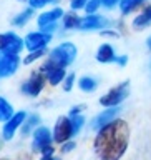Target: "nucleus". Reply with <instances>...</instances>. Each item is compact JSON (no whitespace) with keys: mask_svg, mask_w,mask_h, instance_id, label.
Wrapping results in <instances>:
<instances>
[{"mask_svg":"<svg viewBox=\"0 0 151 160\" xmlns=\"http://www.w3.org/2000/svg\"><path fill=\"white\" fill-rule=\"evenodd\" d=\"M52 133L47 127H40L33 133V150L35 152H42V155H53L52 147Z\"/></svg>","mask_w":151,"mask_h":160,"instance_id":"nucleus-3","label":"nucleus"},{"mask_svg":"<svg viewBox=\"0 0 151 160\" xmlns=\"http://www.w3.org/2000/svg\"><path fill=\"white\" fill-rule=\"evenodd\" d=\"M42 30H40V32H43V33H50L52 35V32H55V30H57V23H47V25H43V27H40Z\"/></svg>","mask_w":151,"mask_h":160,"instance_id":"nucleus-28","label":"nucleus"},{"mask_svg":"<svg viewBox=\"0 0 151 160\" xmlns=\"http://www.w3.org/2000/svg\"><path fill=\"white\" fill-rule=\"evenodd\" d=\"M97 60L101 63H111L116 60V55H115V48L110 43H103L101 47L98 48L97 52Z\"/></svg>","mask_w":151,"mask_h":160,"instance_id":"nucleus-14","label":"nucleus"},{"mask_svg":"<svg viewBox=\"0 0 151 160\" xmlns=\"http://www.w3.org/2000/svg\"><path fill=\"white\" fill-rule=\"evenodd\" d=\"M20 65L18 53H10V52H0V77H8L17 72Z\"/></svg>","mask_w":151,"mask_h":160,"instance_id":"nucleus-7","label":"nucleus"},{"mask_svg":"<svg viewBox=\"0 0 151 160\" xmlns=\"http://www.w3.org/2000/svg\"><path fill=\"white\" fill-rule=\"evenodd\" d=\"M0 160H7V158H0Z\"/></svg>","mask_w":151,"mask_h":160,"instance_id":"nucleus-35","label":"nucleus"},{"mask_svg":"<svg viewBox=\"0 0 151 160\" xmlns=\"http://www.w3.org/2000/svg\"><path fill=\"white\" fill-rule=\"evenodd\" d=\"M120 113V107H106V110H103L100 115L93 118L92 122V128L93 130H100L101 127H105L106 123L113 122L115 118H116V115Z\"/></svg>","mask_w":151,"mask_h":160,"instance_id":"nucleus-11","label":"nucleus"},{"mask_svg":"<svg viewBox=\"0 0 151 160\" xmlns=\"http://www.w3.org/2000/svg\"><path fill=\"white\" fill-rule=\"evenodd\" d=\"M73 82H75V73H70L67 78H65V83H63V88L67 90V92H70L73 87Z\"/></svg>","mask_w":151,"mask_h":160,"instance_id":"nucleus-27","label":"nucleus"},{"mask_svg":"<svg viewBox=\"0 0 151 160\" xmlns=\"http://www.w3.org/2000/svg\"><path fill=\"white\" fill-rule=\"evenodd\" d=\"M143 2L144 0H120V8H121L123 13H130L134 8H138Z\"/></svg>","mask_w":151,"mask_h":160,"instance_id":"nucleus-19","label":"nucleus"},{"mask_svg":"<svg viewBox=\"0 0 151 160\" xmlns=\"http://www.w3.org/2000/svg\"><path fill=\"white\" fill-rule=\"evenodd\" d=\"M78 85L83 92H93L97 88V80L92 78V77H82L78 80Z\"/></svg>","mask_w":151,"mask_h":160,"instance_id":"nucleus-20","label":"nucleus"},{"mask_svg":"<svg viewBox=\"0 0 151 160\" xmlns=\"http://www.w3.org/2000/svg\"><path fill=\"white\" fill-rule=\"evenodd\" d=\"M40 122V118H38V115H30L28 118H25V125H23V133H28L30 130H32L35 125H38Z\"/></svg>","mask_w":151,"mask_h":160,"instance_id":"nucleus-23","label":"nucleus"},{"mask_svg":"<svg viewBox=\"0 0 151 160\" xmlns=\"http://www.w3.org/2000/svg\"><path fill=\"white\" fill-rule=\"evenodd\" d=\"M80 23H82V20H80L77 13H73V12L65 13V17H63L65 28H80Z\"/></svg>","mask_w":151,"mask_h":160,"instance_id":"nucleus-18","label":"nucleus"},{"mask_svg":"<svg viewBox=\"0 0 151 160\" xmlns=\"http://www.w3.org/2000/svg\"><path fill=\"white\" fill-rule=\"evenodd\" d=\"M40 160H57V158H55L53 155H43V157L40 158Z\"/></svg>","mask_w":151,"mask_h":160,"instance_id":"nucleus-33","label":"nucleus"},{"mask_svg":"<svg viewBox=\"0 0 151 160\" xmlns=\"http://www.w3.org/2000/svg\"><path fill=\"white\" fill-rule=\"evenodd\" d=\"M70 122H72L73 133H78L80 128H82L83 123H85V118H83L80 113H72V115H70Z\"/></svg>","mask_w":151,"mask_h":160,"instance_id":"nucleus-22","label":"nucleus"},{"mask_svg":"<svg viewBox=\"0 0 151 160\" xmlns=\"http://www.w3.org/2000/svg\"><path fill=\"white\" fill-rule=\"evenodd\" d=\"M75 147V143L73 142H65L63 143V147H62V150H63V152H70V150H72Z\"/></svg>","mask_w":151,"mask_h":160,"instance_id":"nucleus-32","label":"nucleus"},{"mask_svg":"<svg viewBox=\"0 0 151 160\" xmlns=\"http://www.w3.org/2000/svg\"><path fill=\"white\" fill-rule=\"evenodd\" d=\"M100 3H101V0H88L87 5H85V10H87V13H88V15L95 13V12L98 10Z\"/></svg>","mask_w":151,"mask_h":160,"instance_id":"nucleus-24","label":"nucleus"},{"mask_svg":"<svg viewBox=\"0 0 151 160\" xmlns=\"http://www.w3.org/2000/svg\"><path fill=\"white\" fill-rule=\"evenodd\" d=\"M115 62H116L120 67H125V65H126V62H128V57H126V55H121V57H116V60H115Z\"/></svg>","mask_w":151,"mask_h":160,"instance_id":"nucleus-30","label":"nucleus"},{"mask_svg":"<svg viewBox=\"0 0 151 160\" xmlns=\"http://www.w3.org/2000/svg\"><path fill=\"white\" fill-rule=\"evenodd\" d=\"M130 142V127L125 120L115 118L101 127L95 138V152L100 160H120Z\"/></svg>","mask_w":151,"mask_h":160,"instance_id":"nucleus-1","label":"nucleus"},{"mask_svg":"<svg viewBox=\"0 0 151 160\" xmlns=\"http://www.w3.org/2000/svg\"><path fill=\"white\" fill-rule=\"evenodd\" d=\"M53 2H58V0H28L30 3V8H42L48 3H53Z\"/></svg>","mask_w":151,"mask_h":160,"instance_id":"nucleus-26","label":"nucleus"},{"mask_svg":"<svg viewBox=\"0 0 151 160\" xmlns=\"http://www.w3.org/2000/svg\"><path fill=\"white\" fill-rule=\"evenodd\" d=\"M75 57H77V47L70 42H65V43L58 45L57 48H53L52 52H50V58H48V62H45V63L52 65V67L65 68L67 65H70L73 62Z\"/></svg>","mask_w":151,"mask_h":160,"instance_id":"nucleus-2","label":"nucleus"},{"mask_svg":"<svg viewBox=\"0 0 151 160\" xmlns=\"http://www.w3.org/2000/svg\"><path fill=\"white\" fill-rule=\"evenodd\" d=\"M25 118H27V113L25 112H17V113H13V117L7 120L3 125V130H2V133H3V138L5 140H10L13 137V133L17 132V128L25 122Z\"/></svg>","mask_w":151,"mask_h":160,"instance_id":"nucleus-10","label":"nucleus"},{"mask_svg":"<svg viewBox=\"0 0 151 160\" xmlns=\"http://www.w3.org/2000/svg\"><path fill=\"white\" fill-rule=\"evenodd\" d=\"M20 2H23V0H20Z\"/></svg>","mask_w":151,"mask_h":160,"instance_id":"nucleus-36","label":"nucleus"},{"mask_svg":"<svg viewBox=\"0 0 151 160\" xmlns=\"http://www.w3.org/2000/svg\"><path fill=\"white\" fill-rule=\"evenodd\" d=\"M128 88H130V82H123L116 85L115 88H111L106 95H103L101 98H100V103L103 105V107H116L123 102L125 98L128 97Z\"/></svg>","mask_w":151,"mask_h":160,"instance_id":"nucleus-4","label":"nucleus"},{"mask_svg":"<svg viewBox=\"0 0 151 160\" xmlns=\"http://www.w3.org/2000/svg\"><path fill=\"white\" fill-rule=\"evenodd\" d=\"M52 40V35L50 33H43V32H32L27 35L25 38V47H27L30 52H35V50H42L47 47V43Z\"/></svg>","mask_w":151,"mask_h":160,"instance_id":"nucleus-9","label":"nucleus"},{"mask_svg":"<svg viewBox=\"0 0 151 160\" xmlns=\"http://www.w3.org/2000/svg\"><path fill=\"white\" fill-rule=\"evenodd\" d=\"M88 0H72L70 5H72L73 10H78V8H85V5H87Z\"/></svg>","mask_w":151,"mask_h":160,"instance_id":"nucleus-29","label":"nucleus"},{"mask_svg":"<svg viewBox=\"0 0 151 160\" xmlns=\"http://www.w3.org/2000/svg\"><path fill=\"white\" fill-rule=\"evenodd\" d=\"M43 53H45V48H42V50H35V52H32L30 55H27V57H25L23 63H32V62H35L37 58L43 57Z\"/></svg>","mask_w":151,"mask_h":160,"instance_id":"nucleus-25","label":"nucleus"},{"mask_svg":"<svg viewBox=\"0 0 151 160\" xmlns=\"http://www.w3.org/2000/svg\"><path fill=\"white\" fill-rule=\"evenodd\" d=\"M32 15H33V8H27V10H23L20 15H17L12 22H13V25H18V27H22V25H25L28 22L30 18H32Z\"/></svg>","mask_w":151,"mask_h":160,"instance_id":"nucleus-21","label":"nucleus"},{"mask_svg":"<svg viewBox=\"0 0 151 160\" xmlns=\"http://www.w3.org/2000/svg\"><path fill=\"white\" fill-rule=\"evenodd\" d=\"M45 80H47L45 73L42 72V70H38V72L32 73V77L22 85V92L25 95H30V97H37V95L42 92V88L45 85Z\"/></svg>","mask_w":151,"mask_h":160,"instance_id":"nucleus-6","label":"nucleus"},{"mask_svg":"<svg viewBox=\"0 0 151 160\" xmlns=\"http://www.w3.org/2000/svg\"><path fill=\"white\" fill-rule=\"evenodd\" d=\"M148 47H149V48H151V37H149V38H148Z\"/></svg>","mask_w":151,"mask_h":160,"instance_id":"nucleus-34","label":"nucleus"},{"mask_svg":"<svg viewBox=\"0 0 151 160\" xmlns=\"http://www.w3.org/2000/svg\"><path fill=\"white\" fill-rule=\"evenodd\" d=\"M42 72L45 73V77H47V80L52 85H58L62 80H65V68L52 67V65H48V63H43Z\"/></svg>","mask_w":151,"mask_h":160,"instance_id":"nucleus-13","label":"nucleus"},{"mask_svg":"<svg viewBox=\"0 0 151 160\" xmlns=\"http://www.w3.org/2000/svg\"><path fill=\"white\" fill-rule=\"evenodd\" d=\"M62 15H63V10L62 8L48 10V12H45V13H42L38 17V25H40V27H43V25H47V23H53V22H57Z\"/></svg>","mask_w":151,"mask_h":160,"instance_id":"nucleus-15","label":"nucleus"},{"mask_svg":"<svg viewBox=\"0 0 151 160\" xmlns=\"http://www.w3.org/2000/svg\"><path fill=\"white\" fill-rule=\"evenodd\" d=\"M22 48H23V42L17 33H13V32L0 33V52L18 53Z\"/></svg>","mask_w":151,"mask_h":160,"instance_id":"nucleus-8","label":"nucleus"},{"mask_svg":"<svg viewBox=\"0 0 151 160\" xmlns=\"http://www.w3.org/2000/svg\"><path fill=\"white\" fill-rule=\"evenodd\" d=\"M110 22L105 17H101V15H87L83 20H82V23H80V28L82 30H98V28H103V27H106Z\"/></svg>","mask_w":151,"mask_h":160,"instance_id":"nucleus-12","label":"nucleus"},{"mask_svg":"<svg viewBox=\"0 0 151 160\" xmlns=\"http://www.w3.org/2000/svg\"><path fill=\"white\" fill-rule=\"evenodd\" d=\"M73 128H72V122L70 117H60L57 125L53 128V140L57 143H65L73 137Z\"/></svg>","mask_w":151,"mask_h":160,"instance_id":"nucleus-5","label":"nucleus"},{"mask_svg":"<svg viewBox=\"0 0 151 160\" xmlns=\"http://www.w3.org/2000/svg\"><path fill=\"white\" fill-rule=\"evenodd\" d=\"M118 2H120V0H101V3H103L106 8H111V7H115V5H116Z\"/></svg>","mask_w":151,"mask_h":160,"instance_id":"nucleus-31","label":"nucleus"},{"mask_svg":"<svg viewBox=\"0 0 151 160\" xmlns=\"http://www.w3.org/2000/svg\"><path fill=\"white\" fill-rule=\"evenodd\" d=\"M149 23H151V7H146L136 18H134L133 25L136 28H143V27H146V25H149Z\"/></svg>","mask_w":151,"mask_h":160,"instance_id":"nucleus-16","label":"nucleus"},{"mask_svg":"<svg viewBox=\"0 0 151 160\" xmlns=\"http://www.w3.org/2000/svg\"><path fill=\"white\" fill-rule=\"evenodd\" d=\"M13 117V108L3 97H0V122H7Z\"/></svg>","mask_w":151,"mask_h":160,"instance_id":"nucleus-17","label":"nucleus"}]
</instances>
